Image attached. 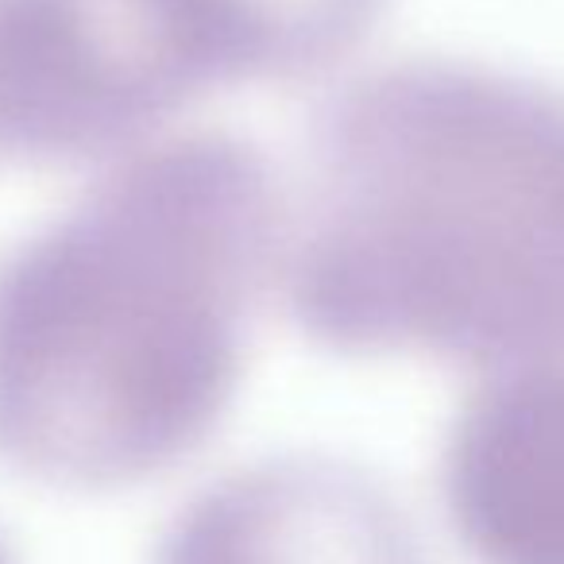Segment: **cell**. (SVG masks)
I'll use <instances>...</instances> for the list:
<instances>
[{
    "label": "cell",
    "mask_w": 564,
    "mask_h": 564,
    "mask_svg": "<svg viewBox=\"0 0 564 564\" xmlns=\"http://www.w3.org/2000/svg\"><path fill=\"white\" fill-rule=\"evenodd\" d=\"M151 564H430L383 484L329 456L236 468L186 502Z\"/></svg>",
    "instance_id": "4"
},
{
    "label": "cell",
    "mask_w": 564,
    "mask_h": 564,
    "mask_svg": "<svg viewBox=\"0 0 564 564\" xmlns=\"http://www.w3.org/2000/svg\"><path fill=\"white\" fill-rule=\"evenodd\" d=\"M441 495L476 564H564V348L491 371L464 402Z\"/></svg>",
    "instance_id": "5"
},
{
    "label": "cell",
    "mask_w": 564,
    "mask_h": 564,
    "mask_svg": "<svg viewBox=\"0 0 564 564\" xmlns=\"http://www.w3.org/2000/svg\"><path fill=\"white\" fill-rule=\"evenodd\" d=\"M286 302L340 356L484 376L564 348V94L471 63H399L310 132Z\"/></svg>",
    "instance_id": "2"
},
{
    "label": "cell",
    "mask_w": 564,
    "mask_h": 564,
    "mask_svg": "<svg viewBox=\"0 0 564 564\" xmlns=\"http://www.w3.org/2000/svg\"><path fill=\"white\" fill-rule=\"evenodd\" d=\"M294 82L267 0H0V159L132 155L220 86Z\"/></svg>",
    "instance_id": "3"
},
{
    "label": "cell",
    "mask_w": 564,
    "mask_h": 564,
    "mask_svg": "<svg viewBox=\"0 0 564 564\" xmlns=\"http://www.w3.org/2000/svg\"><path fill=\"white\" fill-rule=\"evenodd\" d=\"M0 564H12V556H9V549H4V541H0Z\"/></svg>",
    "instance_id": "6"
},
{
    "label": "cell",
    "mask_w": 564,
    "mask_h": 564,
    "mask_svg": "<svg viewBox=\"0 0 564 564\" xmlns=\"http://www.w3.org/2000/svg\"><path fill=\"white\" fill-rule=\"evenodd\" d=\"M282 251L279 189L243 140L124 155L0 267V460L117 491L197 453Z\"/></svg>",
    "instance_id": "1"
}]
</instances>
